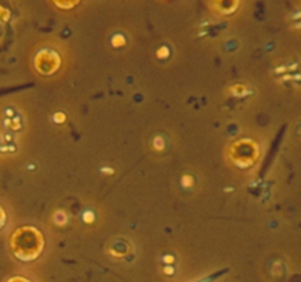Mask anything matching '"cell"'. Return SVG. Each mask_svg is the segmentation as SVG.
<instances>
[{
	"instance_id": "obj_1",
	"label": "cell",
	"mask_w": 301,
	"mask_h": 282,
	"mask_svg": "<svg viewBox=\"0 0 301 282\" xmlns=\"http://www.w3.org/2000/svg\"><path fill=\"white\" fill-rule=\"evenodd\" d=\"M9 282H29V281L24 279V278H14V279H11Z\"/></svg>"
},
{
	"instance_id": "obj_2",
	"label": "cell",
	"mask_w": 301,
	"mask_h": 282,
	"mask_svg": "<svg viewBox=\"0 0 301 282\" xmlns=\"http://www.w3.org/2000/svg\"><path fill=\"white\" fill-rule=\"evenodd\" d=\"M3 221H5V215H3V210L0 209V226L3 225Z\"/></svg>"
},
{
	"instance_id": "obj_3",
	"label": "cell",
	"mask_w": 301,
	"mask_h": 282,
	"mask_svg": "<svg viewBox=\"0 0 301 282\" xmlns=\"http://www.w3.org/2000/svg\"><path fill=\"white\" fill-rule=\"evenodd\" d=\"M165 260H166L168 263H171V262H173V257H171V256H166V257H165Z\"/></svg>"
},
{
	"instance_id": "obj_4",
	"label": "cell",
	"mask_w": 301,
	"mask_h": 282,
	"mask_svg": "<svg viewBox=\"0 0 301 282\" xmlns=\"http://www.w3.org/2000/svg\"><path fill=\"white\" fill-rule=\"evenodd\" d=\"M165 272H166V273H168V275H171V273H173V269L166 268V269H165Z\"/></svg>"
}]
</instances>
